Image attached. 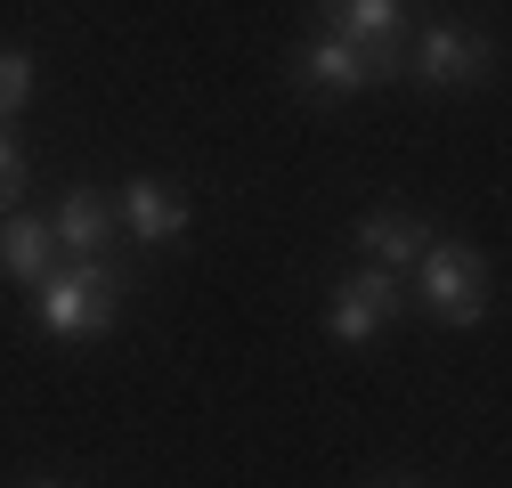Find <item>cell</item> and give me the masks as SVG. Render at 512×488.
Returning <instances> with one entry per match:
<instances>
[{"instance_id":"3957f363","label":"cell","mask_w":512,"mask_h":488,"mask_svg":"<svg viewBox=\"0 0 512 488\" xmlns=\"http://www.w3.org/2000/svg\"><path fill=\"white\" fill-rule=\"evenodd\" d=\"M399 66H407L423 90H472V82H488V66H496V41L472 33V25H456V17H423V25H407Z\"/></svg>"},{"instance_id":"8992f818","label":"cell","mask_w":512,"mask_h":488,"mask_svg":"<svg viewBox=\"0 0 512 488\" xmlns=\"http://www.w3.org/2000/svg\"><path fill=\"white\" fill-rule=\"evenodd\" d=\"M114 228L131 236V244H147V253H155V244H179L187 228H196V204H187V196L171 188V179H155V171H139L131 188L114 196Z\"/></svg>"},{"instance_id":"52a82bcc","label":"cell","mask_w":512,"mask_h":488,"mask_svg":"<svg viewBox=\"0 0 512 488\" xmlns=\"http://www.w3.org/2000/svg\"><path fill=\"white\" fill-rule=\"evenodd\" d=\"M431 236H439V228H431L423 212H399V204H382V212H366V220L350 228V244L366 253V269H391V277H407V269L423 261Z\"/></svg>"},{"instance_id":"9c48e42d","label":"cell","mask_w":512,"mask_h":488,"mask_svg":"<svg viewBox=\"0 0 512 488\" xmlns=\"http://www.w3.org/2000/svg\"><path fill=\"white\" fill-rule=\"evenodd\" d=\"M317 25H326V33H350V41H366V49H407L415 9H407V0H317Z\"/></svg>"},{"instance_id":"8fae6325","label":"cell","mask_w":512,"mask_h":488,"mask_svg":"<svg viewBox=\"0 0 512 488\" xmlns=\"http://www.w3.org/2000/svg\"><path fill=\"white\" fill-rule=\"evenodd\" d=\"M33 82H41V74H33V49H17V41H9V49H0V106H9V122L25 114Z\"/></svg>"},{"instance_id":"7a4b0ae2","label":"cell","mask_w":512,"mask_h":488,"mask_svg":"<svg viewBox=\"0 0 512 488\" xmlns=\"http://www.w3.org/2000/svg\"><path fill=\"white\" fill-rule=\"evenodd\" d=\"M415 310L431 326H480L488 318V253L464 236H431L423 261H415Z\"/></svg>"},{"instance_id":"6da1fadb","label":"cell","mask_w":512,"mask_h":488,"mask_svg":"<svg viewBox=\"0 0 512 488\" xmlns=\"http://www.w3.org/2000/svg\"><path fill=\"white\" fill-rule=\"evenodd\" d=\"M33 326L49 342H106L122 326V261L98 253V261H57L41 285H33Z\"/></svg>"},{"instance_id":"7c38bea8","label":"cell","mask_w":512,"mask_h":488,"mask_svg":"<svg viewBox=\"0 0 512 488\" xmlns=\"http://www.w3.org/2000/svg\"><path fill=\"white\" fill-rule=\"evenodd\" d=\"M25 147H17V131H0V220H9L17 204H25Z\"/></svg>"},{"instance_id":"5b68a950","label":"cell","mask_w":512,"mask_h":488,"mask_svg":"<svg viewBox=\"0 0 512 488\" xmlns=\"http://www.w3.org/2000/svg\"><path fill=\"white\" fill-rule=\"evenodd\" d=\"M399 310H407V285H399L391 269H342L334 293H326V334H334L342 350H366L374 334L399 326Z\"/></svg>"},{"instance_id":"ba28073f","label":"cell","mask_w":512,"mask_h":488,"mask_svg":"<svg viewBox=\"0 0 512 488\" xmlns=\"http://www.w3.org/2000/svg\"><path fill=\"white\" fill-rule=\"evenodd\" d=\"M49 236H57V253L66 261H98V253H114V196H98V188H66V204L49 212Z\"/></svg>"},{"instance_id":"30bf717a","label":"cell","mask_w":512,"mask_h":488,"mask_svg":"<svg viewBox=\"0 0 512 488\" xmlns=\"http://www.w3.org/2000/svg\"><path fill=\"white\" fill-rule=\"evenodd\" d=\"M49 269H57L49 220L41 212H9V220H0V277H9V285H41Z\"/></svg>"},{"instance_id":"5bb4252c","label":"cell","mask_w":512,"mask_h":488,"mask_svg":"<svg viewBox=\"0 0 512 488\" xmlns=\"http://www.w3.org/2000/svg\"><path fill=\"white\" fill-rule=\"evenodd\" d=\"M25 488H66V480H25Z\"/></svg>"},{"instance_id":"4fadbf2b","label":"cell","mask_w":512,"mask_h":488,"mask_svg":"<svg viewBox=\"0 0 512 488\" xmlns=\"http://www.w3.org/2000/svg\"><path fill=\"white\" fill-rule=\"evenodd\" d=\"M366 488H423V480H366Z\"/></svg>"},{"instance_id":"9a60e30c","label":"cell","mask_w":512,"mask_h":488,"mask_svg":"<svg viewBox=\"0 0 512 488\" xmlns=\"http://www.w3.org/2000/svg\"><path fill=\"white\" fill-rule=\"evenodd\" d=\"M0 131H9V106H0Z\"/></svg>"},{"instance_id":"277c9868","label":"cell","mask_w":512,"mask_h":488,"mask_svg":"<svg viewBox=\"0 0 512 488\" xmlns=\"http://www.w3.org/2000/svg\"><path fill=\"white\" fill-rule=\"evenodd\" d=\"M293 74L317 90V98H358V90H382L399 74V49H366V41H350V33H301L293 41Z\"/></svg>"}]
</instances>
